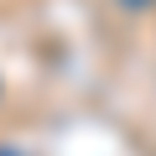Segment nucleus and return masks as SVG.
Masks as SVG:
<instances>
[{
    "label": "nucleus",
    "mask_w": 156,
    "mask_h": 156,
    "mask_svg": "<svg viewBox=\"0 0 156 156\" xmlns=\"http://www.w3.org/2000/svg\"><path fill=\"white\" fill-rule=\"evenodd\" d=\"M120 5H130V11H140V5H151V0H120Z\"/></svg>",
    "instance_id": "obj_1"
},
{
    "label": "nucleus",
    "mask_w": 156,
    "mask_h": 156,
    "mask_svg": "<svg viewBox=\"0 0 156 156\" xmlns=\"http://www.w3.org/2000/svg\"><path fill=\"white\" fill-rule=\"evenodd\" d=\"M0 156H21V151H16V146H0Z\"/></svg>",
    "instance_id": "obj_2"
}]
</instances>
